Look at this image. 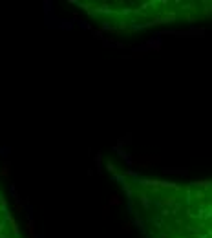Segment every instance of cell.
<instances>
[{
	"instance_id": "obj_1",
	"label": "cell",
	"mask_w": 212,
	"mask_h": 238,
	"mask_svg": "<svg viewBox=\"0 0 212 238\" xmlns=\"http://www.w3.org/2000/svg\"><path fill=\"white\" fill-rule=\"evenodd\" d=\"M112 203H115V205H119V203H121V200H119V198L115 196V198H112Z\"/></svg>"
}]
</instances>
